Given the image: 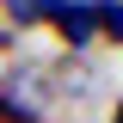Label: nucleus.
Wrapping results in <instances>:
<instances>
[{
  "mask_svg": "<svg viewBox=\"0 0 123 123\" xmlns=\"http://www.w3.org/2000/svg\"><path fill=\"white\" fill-rule=\"evenodd\" d=\"M43 25H55V37L68 49H86L92 43V12L80 0H43Z\"/></svg>",
  "mask_w": 123,
  "mask_h": 123,
  "instance_id": "nucleus-1",
  "label": "nucleus"
},
{
  "mask_svg": "<svg viewBox=\"0 0 123 123\" xmlns=\"http://www.w3.org/2000/svg\"><path fill=\"white\" fill-rule=\"evenodd\" d=\"M86 12H92V37L123 43V0H98V6H86Z\"/></svg>",
  "mask_w": 123,
  "mask_h": 123,
  "instance_id": "nucleus-2",
  "label": "nucleus"
},
{
  "mask_svg": "<svg viewBox=\"0 0 123 123\" xmlns=\"http://www.w3.org/2000/svg\"><path fill=\"white\" fill-rule=\"evenodd\" d=\"M0 123H43V117H37V111H31L25 98H18L6 80H0Z\"/></svg>",
  "mask_w": 123,
  "mask_h": 123,
  "instance_id": "nucleus-3",
  "label": "nucleus"
},
{
  "mask_svg": "<svg viewBox=\"0 0 123 123\" xmlns=\"http://www.w3.org/2000/svg\"><path fill=\"white\" fill-rule=\"evenodd\" d=\"M6 12L18 25H43V0H6Z\"/></svg>",
  "mask_w": 123,
  "mask_h": 123,
  "instance_id": "nucleus-4",
  "label": "nucleus"
},
{
  "mask_svg": "<svg viewBox=\"0 0 123 123\" xmlns=\"http://www.w3.org/2000/svg\"><path fill=\"white\" fill-rule=\"evenodd\" d=\"M0 49H12V31H6V25H0Z\"/></svg>",
  "mask_w": 123,
  "mask_h": 123,
  "instance_id": "nucleus-5",
  "label": "nucleus"
},
{
  "mask_svg": "<svg viewBox=\"0 0 123 123\" xmlns=\"http://www.w3.org/2000/svg\"><path fill=\"white\" fill-rule=\"evenodd\" d=\"M111 123H123V98H117V111H111Z\"/></svg>",
  "mask_w": 123,
  "mask_h": 123,
  "instance_id": "nucleus-6",
  "label": "nucleus"
}]
</instances>
